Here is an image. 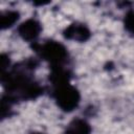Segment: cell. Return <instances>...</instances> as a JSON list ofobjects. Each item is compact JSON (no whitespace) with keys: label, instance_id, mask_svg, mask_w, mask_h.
<instances>
[{"label":"cell","instance_id":"1","mask_svg":"<svg viewBox=\"0 0 134 134\" xmlns=\"http://www.w3.org/2000/svg\"><path fill=\"white\" fill-rule=\"evenodd\" d=\"M80 95L79 92L70 85L60 84V87L57 90V100L60 107L66 111L73 110L79 103Z\"/></svg>","mask_w":134,"mask_h":134},{"label":"cell","instance_id":"2","mask_svg":"<svg viewBox=\"0 0 134 134\" xmlns=\"http://www.w3.org/2000/svg\"><path fill=\"white\" fill-rule=\"evenodd\" d=\"M65 50L66 49L61 44L50 42V43H47L46 45H44L41 53H43V55L51 62L61 63L64 60V58L66 57Z\"/></svg>","mask_w":134,"mask_h":134},{"label":"cell","instance_id":"3","mask_svg":"<svg viewBox=\"0 0 134 134\" xmlns=\"http://www.w3.org/2000/svg\"><path fill=\"white\" fill-rule=\"evenodd\" d=\"M40 24L35 21V20H27L26 22H24L23 24H21V26L19 27V35L27 41L34 40L39 36L40 32Z\"/></svg>","mask_w":134,"mask_h":134},{"label":"cell","instance_id":"4","mask_svg":"<svg viewBox=\"0 0 134 134\" xmlns=\"http://www.w3.org/2000/svg\"><path fill=\"white\" fill-rule=\"evenodd\" d=\"M66 37L68 39H73L77 41H85L89 37V31L85 26L72 25L66 29Z\"/></svg>","mask_w":134,"mask_h":134},{"label":"cell","instance_id":"5","mask_svg":"<svg viewBox=\"0 0 134 134\" xmlns=\"http://www.w3.org/2000/svg\"><path fill=\"white\" fill-rule=\"evenodd\" d=\"M89 133H90L89 125L82 119H74L69 125L66 131V134H89Z\"/></svg>","mask_w":134,"mask_h":134},{"label":"cell","instance_id":"6","mask_svg":"<svg viewBox=\"0 0 134 134\" xmlns=\"http://www.w3.org/2000/svg\"><path fill=\"white\" fill-rule=\"evenodd\" d=\"M126 27L131 31L134 32V13H130L126 19Z\"/></svg>","mask_w":134,"mask_h":134}]
</instances>
